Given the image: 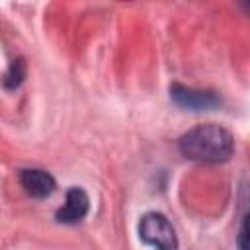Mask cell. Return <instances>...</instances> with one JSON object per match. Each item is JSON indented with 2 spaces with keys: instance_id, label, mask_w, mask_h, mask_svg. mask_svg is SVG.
I'll return each mask as SVG.
<instances>
[{
  "instance_id": "obj_4",
  "label": "cell",
  "mask_w": 250,
  "mask_h": 250,
  "mask_svg": "<svg viewBox=\"0 0 250 250\" xmlns=\"http://www.w3.org/2000/svg\"><path fill=\"white\" fill-rule=\"evenodd\" d=\"M90 211V197L82 188L72 186L66 191L64 205L55 213V219L62 225H76L80 223Z\"/></svg>"
},
{
  "instance_id": "obj_7",
  "label": "cell",
  "mask_w": 250,
  "mask_h": 250,
  "mask_svg": "<svg viewBox=\"0 0 250 250\" xmlns=\"http://www.w3.org/2000/svg\"><path fill=\"white\" fill-rule=\"evenodd\" d=\"M236 244H238V250H250V211L244 215V219L240 223Z\"/></svg>"
},
{
  "instance_id": "obj_6",
  "label": "cell",
  "mask_w": 250,
  "mask_h": 250,
  "mask_svg": "<svg viewBox=\"0 0 250 250\" xmlns=\"http://www.w3.org/2000/svg\"><path fill=\"white\" fill-rule=\"evenodd\" d=\"M25 72H27V66H25V61L21 57L14 59L4 74V88L6 90H16L18 86H21L23 78H25Z\"/></svg>"
},
{
  "instance_id": "obj_3",
  "label": "cell",
  "mask_w": 250,
  "mask_h": 250,
  "mask_svg": "<svg viewBox=\"0 0 250 250\" xmlns=\"http://www.w3.org/2000/svg\"><path fill=\"white\" fill-rule=\"evenodd\" d=\"M170 98L176 105L184 107V109H193V111H203V109H211L217 107L221 104V98L217 92L213 90H195V88H188L182 84H172L170 86Z\"/></svg>"
},
{
  "instance_id": "obj_2",
  "label": "cell",
  "mask_w": 250,
  "mask_h": 250,
  "mask_svg": "<svg viewBox=\"0 0 250 250\" xmlns=\"http://www.w3.org/2000/svg\"><path fill=\"white\" fill-rule=\"evenodd\" d=\"M139 238L156 250H178V236L172 223L156 211L145 213L141 217Z\"/></svg>"
},
{
  "instance_id": "obj_1",
  "label": "cell",
  "mask_w": 250,
  "mask_h": 250,
  "mask_svg": "<svg viewBox=\"0 0 250 250\" xmlns=\"http://www.w3.org/2000/svg\"><path fill=\"white\" fill-rule=\"evenodd\" d=\"M178 148L188 160L203 164H221L232 156L234 137L223 125L201 123L180 137Z\"/></svg>"
},
{
  "instance_id": "obj_5",
  "label": "cell",
  "mask_w": 250,
  "mask_h": 250,
  "mask_svg": "<svg viewBox=\"0 0 250 250\" xmlns=\"http://www.w3.org/2000/svg\"><path fill=\"white\" fill-rule=\"evenodd\" d=\"M20 184H21L23 191L27 195H31L33 199H45L57 188L55 178L47 170H41V168H25V170H21L20 172Z\"/></svg>"
}]
</instances>
